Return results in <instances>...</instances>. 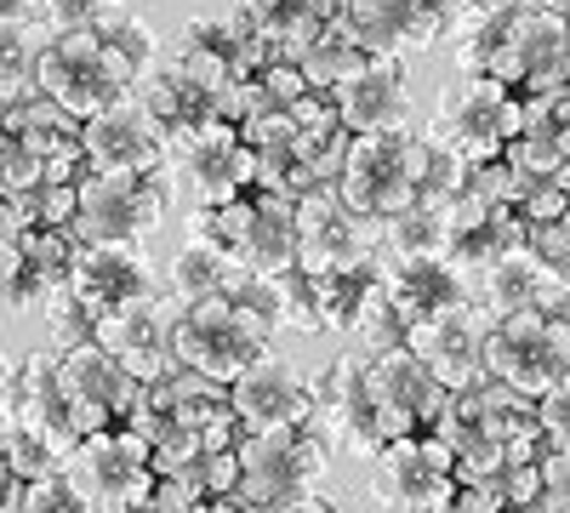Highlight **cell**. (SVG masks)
Wrapping results in <instances>:
<instances>
[{"label": "cell", "mask_w": 570, "mask_h": 513, "mask_svg": "<svg viewBox=\"0 0 570 513\" xmlns=\"http://www.w3.org/2000/svg\"><path fill=\"white\" fill-rule=\"evenodd\" d=\"M268 343H274V325L228 292L206 297L195 308H177V319H171L177 365L200 371V377H217V383H240L257 359H268Z\"/></svg>", "instance_id": "obj_1"}, {"label": "cell", "mask_w": 570, "mask_h": 513, "mask_svg": "<svg viewBox=\"0 0 570 513\" xmlns=\"http://www.w3.org/2000/svg\"><path fill=\"white\" fill-rule=\"evenodd\" d=\"M325 462H331V440L320 423L246 434L240 440V502L268 507V513H303L320 496Z\"/></svg>", "instance_id": "obj_2"}, {"label": "cell", "mask_w": 570, "mask_h": 513, "mask_svg": "<svg viewBox=\"0 0 570 513\" xmlns=\"http://www.w3.org/2000/svg\"><path fill=\"white\" fill-rule=\"evenodd\" d=\"M451 155H462L468 166H485L502 160L508 144L525 131V98L513 86L491 80V75H456L451 86H440V103H434V126Z\"/></svg>", "instance_id": "obj_3"}, {"label": "cell", "mask_w": 570, "mask_h": 513, "mask_svg": "<svg viewBox=\"0 0 570 513\" xmlns=\"http://www.w3.org/2000/svg\"><path fill=\"white\" fill-rule=\"evenodd\" d=\"M171 171H86L80 217L69 235L80 246H142L171 211Z\"/></svg>", "instance_id": "obj_4"}, {"label": "cell", "mask_w": 570, "mask_h": 513, "mask_svg": "<svg viewBox=\"0 0 570 513\" xmlns=\"http://www.w3.org/2000/svg\"><path fill=\"white\" fill-rule=\"evenodd\" d=\"M485 377L542 399L548 388L570 377V325L542 308L497 319V332L485 343Z\"/></svg>", "instance_id": "obj_5"}, {"label": "cell", "mask_w": 570, "mask_h": 513, "mask_svg": "<svg viewBox=\"0 0 570 513\" xmlns=\"http://www.w3.org/2000/svg\"><path fill=\"white\" fill-rule=\"evenodd\" d=\"M371 496L383 513H445L456 496V451L440 434L394 440L371 462Z\"/></svg>", "instance_id": "obj_6"}, {"label": "cell", "mask_w": 570, "mask_h": 513, "mask_svg": "<svg viewBox=\"0 0 570 513\" xmlns=\"http://www.w3.org/2000/svg\"><path fill=\"white\" fill-rule=\"evenodd\" d=\"M35 80L46 98H58L63 109H75L80 120L104 115L109 103L126 98V80L115 75L109 63V46L98 29H80V34H52L40 46V63H35Z\"/></svg>", "instance_id": "obj_7"}, {"label": "cell", "mask_w": 570, "mask_h": 513, "mask_svg": "<svg viewBox=\"0 0 570 513\" xmlns=\"http://www.w3.org/2000/svg\"><path fill=\"white\" fill-rule=\"evenodd\" d=\"M63 474L98 502V513H131L137 502L155 496V468H149V440L131 428L91 434L63 456Z\"/></svg>", "instance_id": "obj_8"}, {"label": "cell", "mask_w": 570, "mask_h": 513, "mask_svg": "<svg viewBox=\"0 0 570 513\" xmlns=\"http://www.w3.org/2000/svg\"><path fill=\"white\" fill-rule=\"evenodd\" d=\"M58 383H63V394H69V411H75L80 440L120 428L126 416H131V405H137V394L149 388V383H137L98 337L80 343V348H58Z\"/></svg>", "instance_id": "obj_9"}, {"label": "cell", "mask_w": 570, "mask_h": 513, "mask_svg": "<svg viewBox=\"0 0 570 513\" xmlns=\"http://www.w3.org/2000/svg\"><path fill=\"white\" fill-rule=\"evenodd\" d=\"M297 228H303V268L308 274L360 268V263L389 257L383 251V223H365L360 211H348L337 182H320V189H308L297 200Z\"/></svg>", "instance_id": "obj_10"}, {"label": "cell", "mask_w": 570, "mask_h": 513, "mask_svg": "<svg viewBox=\"0 0 570 513\" xmlns=\"http://www.w3.org/2000/svg\"><path fill=\"white\" fill-rule=\"evenodd\" d=\"M365 388L376 394L389 445H394V440H416V434H434L440 416H445V405H451V388H445L411 348H394V354L365 359Z\"/></svg>", "instance_id": "obj_11"}, {"label": "cell", "mask_w": 570, "mask_h": 513, "mask_svg": "<svg viewBox=\"0 0 570 513\" xmlns=\"http://www.w3.org/2000/svg\"><path fill=\"white\" fill-rule=\"evenodd\" d=\"M497 332L491 308H480V297L451 308V314H434V319H416L405 348L434 371V377L451 388V394H468L485 383V343Z\"/></svg>", "instance_id": "obj_12"}, {"label": "cell", "mask_w": 570, "mask_h": 513, "mask_svg": "<svg viewBox=\"0 0 570 513\" xmlns=\"http://www.w3.org/2000/svg\"><path fill=\"white\" fill-rule=\"evenodd\" d=\"M570 75V18L548 12L542 0L513 23L508 46L491 63V80L513 86L519 98H559Z\"/></svg>", "instance_id": "obj_13"}, {"label": "cell", "mask_w": 570, "mask_h": 513, "mask_svg": "<svg viewBox=\"0 0 570 513\" xmlns=\"http://www.w3.org/2000/svg\"><path fill=\"white\" fill-rule=\"evenodd\" d=\"M314 388H320L314 423L325 428V440H337L360 462H376L389 451L383 411H376V394L365 388V354H337L325 365V377H314Z\"/></svg>", "instance_id": "obj_14"}, {"label": "cell", "mask_w": 570, "mask_h": 513, "mask_svg": "<svg viewBox=\"0 0 570 513\" xmlns=\"http://www.w3.org/2000/svg\"><path fill=\"white\" fill-rule=\"evenodd\" d=\"M80 144H86L91 171H142V177L171 171V137L137 91H126V98L109 103L104 115H91Z\"/></svg>", "instance_id": "obj_15"}, {"label": "cell", "mask_w": 570, "mask_h": 513, "mask_svg": "<svg viewBox=\"0 0 570 513\" xmlns=\"http://www.w3.org/2000/svg\"><path fill=\"white\" fill-rule=\"evenodd\" d=\"M405 144H411V131H365V137H354L348 166L337 177V195L365 223H383V217H394L400 206L416 200L411 166H405Z\"/></svg>", "instance_id": "obj_16"}, {"label": "cell", "mask_w": 570, "mask_h": 513, "mask_svg": "<svg viewBox=\"0 0 570 513\" xmlns=\"http://www.w3.org/2000/svg\"><path fill=\"white\" fill-rule=\"evenodd\" d=\"M228 405L246 423V434H279V428H303L320 416V388L285 359H257L240 383H228Z\"/></svg>", "instance_id": "obj_17"}, {"label": "cell", "mask_w": 570, "mask_h": 513, "mask_svg": "<svg viewBox=\"0 0 570 513\" xmlns=\"http://www.w3.org/2000/svg\"><path fill=\"white\" fill-rule=\"evenodd\" d=\"M445 0H348L343 29L365 58H405L445 40Z\"/></svg>", "instance_id": "obj_18"}, {"label": "cell", "mask_w": 570, "mask_h": 513, "mask_svg": "<svg viewBox=\"0 0 570 513\" xmlns=\"http://www.w3.org/2000/svg\"><path fill=\"white\" fill-rule=\"evenodd\" d=\"M7 416L18 428H29L35 440H46L58 456H69L80 445L69 394L58 383V354L29 348L23 359H12V371H7Z\"/></svg>", "instance_id": "obj_19"}, {"label": "cell", "mask_w": 570, "mask_h": 513, "mask_svg": "<svg viewBox=\"0 0 570 513\" xmlns=\"http://www.w3.org/2000/svg\"><path fill=\"white\" fill-rule=\"evenodd\" d=\"M171 319L177 303L171 297H149V303H131L98 319V343L131 371L137 383H166L177 371V348H171Z\"/></svg>", "instance_id": "obj_20"}, {"label": "cell", "mask_w": 570, "mask_h": 513, "mask_svg": "<svg viewBox=\"0 0 570 513\" xmlns=\"http://www.w3.org/2000/svg\"><path fill=\"white\" fill-rule=\"evenodd\" d=\"M69 292L98 319L115 314V308H131V303L166 297L149 257H142V246H80V257L69 268Z\"/></svg>", "instance_id": "obj_21"}, {"label": "cell", "mask_w": 570, "mask_h": 513, "mask_svg": "<svg viewBox=\"0 0 570 513\" xmlns=\"http://www.w3.org/2000/svg\"><path fill=\"white\" fill-rule=\"evenodd\" d=\"M337 109H343V126L354 137H365V131H411L405 58H365V69L337 86Z\"/></svg>", "instance_id": "obj_22"}, {"label": "cell", "mask_w": 570, "mask_h": 513, "mask_svg": "<svg viewBox=\"0 0 570 513\" xmlns=\"http://www.w3.org/2000/svg\"><path fill=\"white\" fill-rule=\"evenodd\" d=\"M537 0H451L445 12V46L456 75H491L497 52L508 46L513 23L525 18Z\"/></svg>", "instance_id": "obj_23"}, {"label": "cell", "mask_w": 570, "mask_h": 513, "mask_svg": "<svg viewBox=\"0 0 570 513\" xmlns=\"http://www.w3.org/2000/svg\"><path fill=\"white\" fill-rule=\"evenodd\" d=\"M383 279H389V292L411 325L473 303V268L456 257H389Z\"/></svg>", "instance_id": "obj_24"}, {"label": "cell", "mask_w": 570, "mask_h": 513, "mask_svg": "<svg viewBox=\"0 0 570 513\" xmlns=\"http://www.w3.org/2000/svg\"><path fill=\"white\" fill-rule=\"evenodd\" d=\"M570 286H559V279L542 268L537 251H513L502 263H485L480 274H473V297H480V308H491V319H508V314H525V308H553Z\"/></svg>", "instance_id": "obj_25"}, {"label": "cell", "mask_w": 570, "mask_h": 513, "mask_svg": "<svg viewBox=\"0 0 570 513\" xmlns=\"http://www.w3.org/2000/svg\"><path fill=\"white\" fill-rule=\"evenodd\" d=\"M234 263L252 274H292L303 268V228H297V200L285 195H252V223Z\"/></svg>", "instance_id": "obj_26"}, {"label": "cell", "mask_w": 570, "mask_h": 513, "mask_svg": "<svg viewBox=\"0 0 570 513\" xmlns=\"http://www.w3.org/2000/svg\"><path fill=\"white\" fill-rule=\"evenodd\" d=\"M137 98L149 103V115L166 126V137H183V131H195V126L217 120L212 98H206V91H200L195 80H188V69H183L177 58H171V63L160 58V69L137 86Z\"/></svg>", "instance_id": "obj_27"}, {"label": "cell", "mask_w": 570, "mask_h": 513, "mask_svg": "<svg viewBox=\"0 0 570 513\" xmlns=\"http://www.w3.org/2000/svg\"><path fill=\"white\" fill-rule=\"evenodd\" d=\"M234 279H240V263H234L228 251L188 240V246L171 257V268H166V297H171L177 308H195V303H206V297L234 292Z\"/></svg>", "instance_id": "obj_28"}, {"label": "cell", "mask_w": 570, "mask_h": 513, "mask_svg": "<svg viewBox=\"0 0 570 513\" xmlns=\"http://www.w3.org/2000/svg\"><path fill=\"white\" fill-rule=\"evenodd\" d=\"M98 34H104V46H109L115 75H120L131 91L160 69V40H155V29L142 23L131 7H109V12H104V23H98Z\"/></svg>", "instance_id": "obj_29"}, {"label": "cell", "mask_w": 570, "mask_h": 513, "mask_svg": "<svg viewBox=\"0 0 570 513\" xmlns=\"http://www.w3.org/2000/svg\"><path fill=\"white\" fill-rule=\"evenodd\" d=\"M445 200H411L383 217V251L389 257H445Z\"/></svg>", "instance_id": "obj_30"}, {"label": "cell", "mask_w": 570, "mask_h": 513, "mask_svg": "<svg viewBox=\"0 0 570 513\" xmlns=\"http://www.w3.org/2000/svg\"><path fill=\"white\" fill-rule=\"evenodd\" d=\"M149 394L160 399V411L171 416V423H183V428H206L212 416L228 405V383L200 377V371H188V365H177L166 383H149Z\"/></svg>", "instance_id": "obj_31"}, {"label": "cell", "mask_w": 570, "mask_h": 513, "mask_svg": "<svg viewBox=\"0 0 570 513\" xmlns=\"http://www.w3.org/2000/svg\"><path fill=\"white\" fill-rule=\"evenodd\" d=\"M348 337L360 343V354H365V359L405 348V337H411V319H405V308L394 303L389 279H376V286H371V297H365V308H360V319H354V332H348Z\"/></svg>", "instance_id": "obj_32"}, {"label": "cell", "mask_w": 570, "mask_h": 513, "mask_svg": "<svg viewBox=\"0 0 570 513\" xmlns=\"http://www.w3.org/2000/svg\"><path fill=\"white\" fill-rule=\"evenodd\" d=\"M263 18V29H268V46H274V58L279 63H303L308 58V46L331 29L308 0H279L274 12H257Z\"/></svg>", "instance_id": "obj_33"}, {"label": "cell", "mask_w": 570, "mask_h": 513, "mask_svg": "<svg viewBox=\"0 0 570 513\" xmlns=\"http://www.w3.org/2000/svg\"><path fill=\"white\" fill-rule=\"evenodd\" d=\"M365 69V52L354 46V34L337 23V29H325L314 46H308V58H303V75H308V86L314 91H331V98H337V86L343 80H354Z\"/></svg>", "instance_id": "obj_34"}, {"label": "cell", "mask_w": 570, "mask_h": 513, "mask_svg": "<svg viewBox=\"0 0 570 513\" xmlns=\"http://www.w3.org/2000/svg\"><path fill=\"white\" fill-rule=\"evenodd\" d=\"M274 279V325L285 332H325V314H320V286L308 268L292 274H268Z\"/></svg>", "instance_id": "obj_35"}, {"label": "cell", "mask_w": 570, "mask_h": 513, "mask_svg": "<svg viewBox=\"0 0 570 513\" xmlns=\"http://www.w3.org/2000/svg\"><path fill=\"white\" fill-rule=\"evenodd\" d=\"M0 456H7V474H18V480H29V485L46 480L52 468H63V456L46 445V440H35L29 428H18L12 416L0 423Z\"/></svg>", "instance_id": "obj_36"}, {"label": "cell", "mask_w": 570, "mask_h": 513, "mask_svg": "<svg viewBox=\"0 0 570 513\" xmlns=\"http://www.w3.org/2000/svg\"><path fill=\"white\" fill-rule=\"evenodd\" d=\"M40 182H46L40 155L23 144L18 131H0V189H7V195H35Z\"/></svg>", "instance_id": "obj_37"}, {"label": "cell", "mask_w": 570, "mask_h": 513, "mask_svg": "<svg viewBox=\"0 0 570 513\" xmlns=\"http://www.w3.org/2000/svg\"><path fill=\"white\" fill-rule=\"evenodd\" d=\"M12 200L29 206L35 228H75V217H80V182H40L35 195H12Z\"/></svg>", "instance_id": "obj_38"}, {"label": "cell", "mask_w": 570, "mask_h": 513, "mask_svg": "<svg viewBox=\"0 0 570 513\" xmlns=\"http://www.w3.org/2000/svg\"><path fill=\"white\" fill-rule=\"evenodd\" d=\"M195 462H206V440H200V428L171 423V428L149 445V468H155V480H160V474H177V468H195Z\"/></svg>", "instance_id": "obj_39"}, {"label": "cell", "mask_w": 570, "mask_h": 513, "mask_svg": "<svg viewBox=\"0 0 570 513\" xmlns=\"http://www.w3.org/2000/svg\"><path fill=\"white\" fill-rule=\"evenodd\" d=\"M23 513H98V502H91L63 468H52L46 480L29 485V507Z\"/></svg>", "instance_id": "obj_40"}, {"label": "cell", "mask_w": 570, "mask_h": 513, "mask_svg": "<svg viewBox=\"0 0 570 513\" xmlns=\"http://www.w3.org/2000/svg\"><path fill=\"white\" fill-rule=\"evenodd\" d=\"M212 496L206 485V462H195V468H177V474H160L155 480V502L166 513H200V502Z\"/></svg>", "instance_id": "obj_41"}, {"label": "cell", "mask_w": 570, "mask_h": 513, "mask_svg": "<svg viewBox=\"0 0 570 513\" xmlns=\"http://www.w3.org/2000/svg\"><path fill=\"white\" fill-rule=\"evenodd\" d=\"M109 12V0H40V18L52 34H80V29H98Z\"/></svg>", "instance_id": "obj_42"}, {"label": "cell", "mask_w": 570, "mask_h": 513, "mask_svg": "<svg viewBox=\"0 0 570 513\" xmlns=\"http://www.w3.org/2000/svg\"><path fill=\"white\" fill-rule=\"evenodd\" d=\"M531 251L542 257V268L559 279V286H570V211L548 228H531Z\"/></svg>", "instance_id": "obj_43"}, {"label": "cell", "mask_w": 570, "mask_h": 513, "mask_svg": "<svg viewBox=\"0 0 570 513\" xmlns=\"http://www.w3.org/2000/svg\"><path fill=\"white\" fill-rule=\"evenodd\" d=\"M537 423H542V434H548L553 451H570V377L537 399Z\"/></svg>", "instance_id": "obj_44"}, {"label": "cell", "mask_w": 570, "mask_h": 513, "mask_svg": "<svg viewBox=\"0 0 570 513\" xmlns=\"http://www.w3.org/2000/svg\"><path fill=\"white\" fill-rule=\"evenodd\" d=\"M537 513H570V451L542 456V502Z\"/></svg>", "instance_id": "obj_45"}, {"label": "cell", "mask_w": 570, "mask_h": 513, "mask_svg": "<svg viewBox=\"0 0 570 513\" xmlns=\"http://www.w3.org/2000/svg\"><path fill=\"white\" fill-rule=\"evenodd\" d=\"M257 80H263V91H268V98H274L279 109H292L297 98H308V91H314V86H308V75H303V63H279V58H274Z\"/></svg>", "instance_id": "obj_46"}, {"label": "cell", "mask_w": 570, "mask_h": 513, "mask_svg": "<svg viewBox=\"0 0 570 513\" xmlns=\"http://www.w3.org/2000/svg\"><path fill=\"white\" fill-rule=\"evenodd\" d=\"M445 513H508V491H502V480H480V485L456 480V496Z\"/></svg>", "instance_id": "obj_47"}, {"label": "cell", "mask_w": 570, "mask_h": 513, "mask_svg": "<svg viewBox=\"0 0 570 513\" xmlns=\"http://www.w3.org/2000/svg\"><path fill=\"white\" fill-rule=\"evenodd\" d=\"M570 211V195L559 189V182H537V189L525 195V206H519V217H525L531 228H548V223H559Z\"/></svg>", "instance_id": "obj_48"}, {"label": "cell", "mask_w": 570, "mask_h": 513, "mask_svg": "<svg viewBox=\"0 0 570 513\" xmlns=\"http://www.w3.org/2000/svg\"><path fill=\"white\" fill-rule=\"evenodd\" d=\"M502 491H508V507H519V513H537V502H542V462H525V468H508V474H502Z\"/></svg>", "instance_id": "obj_49"}, {"label": "cell", "mask_w": 570, "mask_h": 513, "mask_svg": "<svg viewBox=\"0 0 570 513\" xmlns=\"http://www.w3.org/2000/svg\"><path fill=\"white\" fill-rule=\"evenodd\" d=\"M40 23V0H0V29H23Z\"/></svg>", "instance_id": "obj_50"}, {"label": "cell", "mask_w": 570, "mask_h": 513, "mask_svg": "<svg viewBox=\"0 0 570 513\" xmlns=\"http://www.w3.org/2000/svg\"><path fill=\"white\" fill-rule=\"evenodd\" d=\"M303 513H343V507H337V502H331V496H314V502H308Z\"/></svg>", "instance_id": "obj_51"}, {"label": "cell", "mask_w": 570, "mask_h": 513, "mask_svg": "<svg viewBox=\"0 0 570 513\" xmlns=\"http://www.w3.org/2000/svg\"><path fill=\"white\" fill-rule=\"evenodd\" d=\"M131 513H166V507H160V502H155V496H149V502H137V507H131Z\"/></svg>", "instance_id": "obj_52"}, {"label": "cell", "mask_w": 570, "mask_h": 513, "mask_svg": "<svg viewBox=\"0 0 570 513\" xmlns=\"http://www.w3.org/2000/svg\"><path fill=\"white\" fill-rule=\"evenodd\" d=\"M109 7H131V0H109Z\"/></svg>", "instance_id": "obj_53"}, {"label": "cell", "mask_w": 570, "mask_h": 513, "mask_svg": "<svg viewBox=\"0 0 570 513\" xmlns=\"http://www.w3.org/2000/svg\"><path fill=\"white\" fill-rule=\"evenodd\" d=\"M252 513H268V507H252Z\"/></svg>", "instance_id": "obj_54"}, {"label": "cell", "mask_w": 570, "mask_h": 513, "mask_svg": "<svg viewBox=\"0 0 570 513\" xmlns=\"http://www.w3.org/2000/svg\"><path fill=\"white\" fill-rule=\"evenodd\" d=\"M564 91H570V75H564Z\"/></svg>", "instance_id": "obj_55"}, {"label": "cell", "mask_w": 570, "mask_h": 513, "mask_svg": "<svg viewBox=\"0 0 570 513\" xmlns=\"http://www.w3.org/2000/svg\"><path fill=\"white\" fill-rule=\"evenodd\" d=\"M508 513H519V507H508Z\"/></svg>", "instance_id": "obj_56"}, {"label": "cell", "mask_w": 570, "mask_h": 513, "mask_svg": "<svg viewBox=\"0 0 570 513\" xmlns=\"http://www.w3.org/2000/svg\"><path fill=\"white\" fill-rule=\"evenodd\" d=\"M445 7H451V0H445Z\"/></svg>", "instance_id": "obj_57"}]
</instances>
